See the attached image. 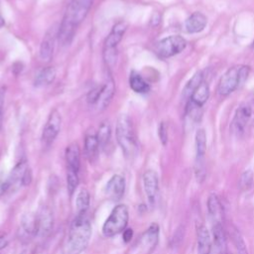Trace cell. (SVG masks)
<instances>
[{
    "mask_svg": "<svg viewBox=\"0 0 254 254\" xmlns=\"http://www.w3.org/2000/svg\"><path fill=\"white\" fill-rule=\"evenodd\" d=\"M93 0H71L66 8L62 24L59 27L58 39L61 46H67L71 43L76 28L85 19Z\"/></svg>",
    "mask_w": 254,
    "mask_h": 254,
    "instance_id": "cell-1",
    "label": "cell"
},
{
    "mask_svg": "<svg viewBox=\"0 0 254 254\" xmlns=\"http://www.w3.org/2000/svg\"><path fill=\"white\" fill-rule=\"evenodd\" d=\"M91 236V224L84 214H77L70 224L64 254H80L87 246Z\"/></svg>",
    "mask_w": 254,
    "mask_h": 254,
    "instance_id": "cell-2",
    "label": "cell"
},
{
    "mask_svg": "<svg viewBox=\"0 0 254 254\" xmlns=\"http://www.w3.org/2000/svg\"><path fill=\"white\" fill-rule=\"evenodd\" d=\"M116 139L124 155L128 158L137 151V140L131 119L126 114H121L116 123Z\"/></svg>",
    "mask_w": 254,
    "mask_h": 254,
    "instance_id": "cell-3",
    "label": "cell"
},
{
    "mask_svg": "<svg viewBox=\"0 0 254 254\" xmlns=\"http://www.w3.org/2000/svg\"><path fill=\"white\" fill-rule=\"evenodd\" d=\"M250 67L248 65H234L228 68L221 76L217 91L221 96H226L233 92L239 84L244 82L249 74Z\"/></svg>",
    "mask_w": 254,
    "mask_h": 254,
    "instance_id": "cell-4",
    "label": "cell"
},
{
    "mask_svg": "<svg viewBox=\"0 0 254 254\" xmlns=\"http://www.w3.org/2000/svg\"><path fill=\"white\" fill-rule=\"evenodd\" d=\"M129 219L128 208L125 204L115 206L109 217L103 224L102 232L105 236L111 237L125 230Z\"/></svg>",
    "mask_w": 254,
    "mask_h": 254,
    "instance_id": "cell-5",
    "label": "cell"
},
{
    "mask_svg": "<svg viewBox=\"0 0 254 254\" xmlns=\"http://www.w3.org/2000/svg\"><path fill=\"white\" fill-rule=\"evenodd\" d=\"M187 47V41L179 36H169L162 39L155 45V53L160 59H168L174 57L185 50Z\"/></svg>",
    "mask_w": 254,
    "mask_h": 254,
    "instance_id": "cell-6",
    "label": "cell"
},
{
    "mask_svg": "<svg viewBox=\"0 0 254 254\" xmlns=\"http://www.w3.org/2000/svg\"><path fill=\"white\" fill-rule=\"evenodd\" d=\"M206 151V134L203 129H198L195 133V163L194 174L196 181L202 183L205 179L204 155Z\"/></svg>",
    "mask_w": 254,
    "mask_h": 254,
    "instance_id": "cell-7",
    "label": "cell"
},
{
    "mask_svg": "<svg viewBox=\"0 0 254 254\" xmlns=\"http://www.w3.org/2000/svg\"><path fill=\"white\" fill-rule=\"evenodd\" d=\"M62 125V117L57 109H54L45 124L42 133V143L45 146H50L58 136Z\"/></svg>",
    "mask_w": 254,
    "mask_h": 254,
    "instance_id": "cell-8",
    "label": "cell"
},
{
    "mask_svg": "<svg viewBox=\"0 0 254 254\" xmlns=\"http://www.w3.org/2000/svg\"><path fill=\"white\" fill-rule=\"evenodd\" d=\"M143 184L148 201L151 205H154L159 190V180L157 173L153 170L146 171L143 175Z\"/></svg>",
    "mask_w": 254,
    "mask_h": 254,
    "instance_id": "cell-9",
    "label": "cell"
},
{
    "mask_svg": "<svg viewBox=\"0 0 254 254\" xmlns=\"http://www.w3.org/2000/svg\"><path fill=\"white\" fill-rule=\"evenodd\" d=\"M58 32H59V28H56L55 26H53L46 33L40 47V58L42 61L50 62L51 59L53 58L56 38H58Z\"/></svg>",
    "mask_w": 254,
    "mask_h": 254,
    "instance_id": "cell-10",
    "label": "cell"
},
{
    "mask_svg": "<svg viewBox=\"0 0 254 254\" xmlns=\"http://www.w3.org/2000/svg\"><path fill=\"white\" fill-rule=\"evenodd\" d=\"M36 235L46 236L53 228V213L47 206H42L36 213Z\"/></svg>",
    "mask_w": 254,
    "mask_h": 254,
    "instance_id": "cell-11",
    "label": "cell"
},
{
    "mask_svg": "<svg viewBox=\"0 0 254 254\" xmlns=\"http://www.w3.org/2000/svg\"><path fill=\"white\" fill-rule=\"evenodd\" d=\"M127 23L125 21L117 22L111 29L109 35L106 37L103 43V51L116 50L118 44L121 42L124 33L127 30Z\"/></svg>",
    "mask_w": 254,
    "mask_h": 254,
    "instance_id": "cell-12",
    "label": "cell"
},
{
    "mask_svg": "<svg viewBox=\"0 0 254 254\" xmlns=\"http://www.w3.org/2000/svg\"><path fill=\"white\" fill-rule=\"evenodd\" d=\"M251 107L246 104V103H243L241 104L236 112H235V115L233 117V120H232V123H231V129L233 132H235L236 134H241L243 133L250 117H251Z\"/></svg>",
    "mask_w": 254,
    "mask_h": 254,
    "instance_id": "cell-13",
    "label": "cell"
},
{
    "mask_svg": "<svg viewBox=\"0 0 254 254\" xmlns=\"http://www.w3.org/2000/svg\"><path fill=\"white\" fill-rule=\"evenodd\" d=\"M125 190V179L120 175H114L107 182L105 187L106 195L112 200H119Z\"/></svg>",
    "mask_w": 254,
    "mask_h": 254,
    "instance_id": "cell-14",
    "label": "cell"
},
{
    "mask_svg": "<svg viewBox=\"0 0 254 254\" xmlns=\"http://www.w3.org/2000/svg\"><path fill=\"white\" fill-rule=\"evenodd\" d=\"M114 91H115V85H114V81L112 78L108 79L101 88L100 94L97 98L96 103L94 104L97 108V110H104L108 104L110 103L113 95H114Z\"/></svg>",
    "mask_w": 254,
    "mask_h": 254,
    "instance_id": "cell-15",
    "label": "cell"
},
{
    "mask_svg": "<svg viewBox=\"0 0 254 254\" xmlns=\"http://www.w3.org/2000/svg\"><path fill=\"white\" fill-rule=\"evenodd\" d=\"M207 24L206 17L200 12H193L185 22L186 31L190 34L201 32Z\"/></svg>",
    "mask_w": 254,
    "mask_h": 254,
    "instance_id": "cell-16",
    "label": "cell"
},
{
    "mask_svg": "<svg viewBox=\"0 0 254 254\" xmlns=\"http://www.w3.org/2000/svg\"><path fill=\"white\" fill-rule=\"evenodd\" d=\"M65 161L67 170L78 173L80 167V150L76 143H71L65 150Z\"/></svg>",
    "mask_w": 254,
    "mask_h": 254,
    "instance_id": "cell-17",
    "label": "cell"
},
{
    "mask_svg": "<svg viewBox=\"0 0 254 254\" xmlns=\"http://www.w3.org/2000/svg\"><path fill=\"white\" fill-rule=\"evenodd\" d=\"M196 237L198 254H209L211 250V238L204 225H199L196 228Z\"/></svg>",
    "mask_w": 254,
    "mask_h": 254,
    "instance_id": "cell-18",
    "label": "cell"
},
{
    "mask_svg": "<svg viewBox=\"0 0 254 254\" xmlns=\"http://www.w3.org/2000/svg\"><path fill=\"white\" fill-rule=\"evenodd\" d=\"M98 150H99V143H98L96 133L93 131L88 132L85 135V139H84V152L87 159L90 162H93L94 160H96L98 155Z\"/></svg>",
    "mask_w": 254,
    "mask_h": 254,
    "instance_id": "cell-19",
    "label": "cell"
},
{
    "mask_svg": "<svg viewBox=\"0 0 254 254\" xmlns=\"http://www.w3.org/2000/svg\"><path fill=\"white\" fill-rule=\"evenodd\" d=\"M209 97V86L205 81H202L195 87L190 97V103L201 107Z\"/></svg>",
    "mask_w": 254,
    "mask_h": 254,
    "instance_id": "cell-20",
    "label": "cell"
},
{
    "mask_svg": "<svg viewBox=\"0 0 254 254\" xmlns=\"http://www.w3.org/2000/svg\"><path fill=\"white\" fill-rule=\"evenodd\" d=\"M212 234L214 238V243L216 248L221 254H226L227 251V241L224 229L220 222H215L212 226Z\"/></svg>",
    "mask_w": 254,
    "mask_h": 254,
    "instance_id": "cell-21",
    "label": "cell"
},
{
    "mask_svg": "<svg viewBox=\"0 0 254 254\" xmlns=\"http://www.w3.org/2000/svg\"><path fill=\"white\" fill-rule=\"evenodd\" d=\"M129 85L131 89L137 93H146L150 90V85L142 77V75L136 71H132L129 76Z\"/></svg>",
    "mask_w": 254,
    "mask_h": 254,
    "instance_id": "cell-22",
    "label": "cell"
},
{
    "mask_svg": "<svg viewBox=\"0 0 254 254\" xmlns=\"http://www.w3.org/2000/svg\"><path fill=\"white\" fill-rule=\"evenodd\" d=\"M56 69L53 66L44 67L35 78V86H46L51 84L56 78Z\"/></svg>",
    "mask_w": 254,
    "mask_h": 254,
    "instance_id": "cell-23",
    "label": "cell"
},
{
    "mask_svg": "<svg viewBox=\"0 0 254 254\" xmlns=\"http://www.w3.org/2000/svg\"><path fill=\"white\" fill-rule=\"evenodd\" d=\"M207 210L215 222H220L222 217V206L216 194L212 193L207 198Z\"/></svg>",
    "mask_w": 254,
    "mask_h": 254,
    "instance_id": "cell-24",
    "label": "cell"
},
{
    "mask_svg": "<svg viewBox=\"0 0 254 254\" xmlns=\"http://www.w3.org/2000/svg\"><path fill=\"white\" fill-rule=\"evenodd\" d=\"M96 135H97L99 147L105 148L109 144L110 138H111V127L108 121H104L100 124Z\"/></svg>",
    "mask_w": 254,
    "mask_h": 254,
    "instance_id": "cell-25",
    "label": "cell"
},
{
    "mask_svg": "<svg viewBox=\"0 0 254 254\" xmlns=\"http://www.w3.org/2000/svg\"><path fill=\"white\" fill-rule=\"evenodd\" d=\"M142 238V241L145 243V245L154 248L157 245L159 238V226L156 223H153L145 232Z\"/></svg>",
    "mask_w": 254,
    "mask_h": 254,
    "instance_id": "cell-26",
    "label": "cell"
},
{
    "mask_svg": "<svg viewBox=\"0 0 254 254\" xmlns=\"http://www.w3.org/2000/svg\"><path fill=\"white\" fill-rule=\"evenodd\" d=\"M89 192L87 190L82 189L79 190L77 196H76V208H77V214H84L89 206Z\"/></svg>",
    "mask_w": 254,
    "mask_h": 254,
    "instance_id": "cell-27",
    "label": "cell"
},
{
    "mask_svg": "<svg viewBox=\"0 0 254 254\" xmlns=\"http://www.w3.org/2000/svg\"><path fill=\"white\" fill-rule=\"evenodd\" d=\"M202 78H203V74L201 71H197L193 74V76L190 78V80L187 83V85L184 88L183 95L186 99H190V97L192 91L195 89V87L203 81Z\"/></svg>",
    "mask_w": 254,
    "mask_h": 254,
    "instance_id": "cell-28",
    "label": "cell"
},
{
    "mask_svg": "<svg viewBox=\"0 0 254 254\" xmlns=\"http://www.w3.org/2000/svg\"><path fill=\"white\" fill-rule=\"evenodd\" d=\"M230 236H231V239L233 241V244H234L238 254H248L246 244H245L241 234L239 233V231L235 227H233L230 230Z\"/></svg>",
    "mask_w": 254,
    "mask_h": 254,
    "instance_id": "cell-29",
    "label": "cell"
},
{
    "mask_svg": "<svg viewBox=\"0 0 254 254\" xmlns=\"http://www.w3.org/2000/svg\"><path fill=\"white\" fill-rule=\"evenodd\" d=\"M22 227L29 234H36L37 229V220L36 214L27 213L22 217Z\"/></svg>",
    "mask_w": 254,
    "mask_h": 254,
    "instance_id": "cell-30",
    "label": "cell"
},
{
    "mask_svg": "<svg viewBox=\"0 0 254 254\" xmlns=\"http://www.w3.org/2000/svg\"><path fill=\"white\" fill-rule=\"evenodd\" d=\"M253 184V172L251 170H247L242 173L239 179V188L242 190H248Z\"/></svg>",
    "mask_w": 254,
    "mask_h": 254,
    "instance_id": "cell-31",
    "label": "cell"
},
{
    "mask_svg": "<svg viewBox=\"0 0 254 254\" xmlns=\"http://www.w3.org/2000/svg\"><path fill=\"white\" fill-rule=\"evenodd\" d=\"M66 185H67V190H68L69 194L71 195L73 193V191L75 190L77 185H78V176H77L76 172L67 170Z\"/></svg>",
    "mask_w": 254,
    "mask_h": 254,
    "instance_id": "cell-32",
    "label": "cell"
},
{
    "mask_svg": "<svg viewBox=\"0 0 254 254\" xmlns=\"http://www.w3.org/2000/svg\"><path fill=\"white\" fill-rule=\"evenodd\" d=\"M158 135L161 140V143L163 145H166L168 142V131H167V126L165 122H161L159 129H158Z\"/></svg>",
    "mask_w": 254,
    "mask_h": 254,
    "instance_id": "cell-33",
    "label": "cell"
},
{
    "mask_svg": "<svg viewBox=\"0 0 254 254\" xmlns=\"http://www.w3.org/2000/svg\"><path fill=\"white\" fill-rule=\"evenodd\" d=\"M10 186H11V183L9 180V176L5 177L4 175L0 174V193L7 190Z\"/></svg>",
    "mask_w": 254,
    "mask_h": 254,
    "instance_id": "cell-34",
    "label": "cell"
},
{
    "mask_svg": "<svg viewBox=\"0 0 254 254\" xmlns=\"http://www.w3.org/2000/svg\"><path fill=\"white\" fill-rule=\"evenodd\" d=\"M5 94H6V88H5L4 86L0 87V128H1V126H2V118H3V106H4Z\"/></svg>",
    "mask_w": 254,
    "mask_h": 254,
    "instance_id": "cell-35",
    "label": "cell"
},
{
    "mask_svg": "<svg viewBox=\"0 0 254 254\" xmlns=\"http://www.w3.org/2000/svg\"><path fill=\"white\" fill-rule=\"evenodd\" d=\"M184 237V227L181 226L180 228L177 229L174 237H173V241H174V245H177L178 243H180L182 241Z\"/></svg>",
    "mask_w": 254,
    "mask_h": 254,
    "instance_id": "cell-36",
    "label": "cell"
},
{
    "mask_svg": "<svg viewBox=\"0 0 254 254\" xmlns=\"http://www.w3.org/2000/svg\"><path fill=\"white\" fill-rule=\"evenodd\" d=\"M31 181H32V173H31V170L28 168L26 171H25V173H24V175H23V178H22V185H24V186H28L30 183H31Z\"/></svg>",
    "mask_w": 254,
    "mask_h": 254,
    "instance_id": "cell-37",
    "label": "cell"
},
{
    "mask_svg": "<svg viewBox=\"0 0 254 254\" xmlns=\"http://www.w3.org/2000/svg\"><path fill=\"white\" fill-rule=\"evenodd\" d=\"M133 236V230L131 228H128V229H125L124 232H123V240L127 243L131 240Z\"/></svg>",
    "mask_w": 254,
    "mask_h": 254,
    "instance_id": "cell-38",
    "label": "cell"
},
{
    "mask_svg": "<svg viewBox=\"0 0 254 254\" xmlns=\"http://www.w3.org/2000/svg\"><path fill=\"white\" fill-rule=\"evenodd\" d=\"M8 245V240L5 236H0V249L5 248Z\"/></svg>",
    "mask_w": 254,
    "mask_h": 254,
    "instance_id": "cell-39",
    "label": "cell"
},
{
    "mask_svg": "<svg viewBox=\"0 0 254 254\" xmlns=\"http://www.w3.org/2000/svg\"><path fill=\"white\" fill-rule=\"evenodd\" d=\"M4 25V20H3V18H2V16L0 15V27H2Z\"/></svg>",
    "mask_w": 254,
    "mask_h": 254,
    "instance_id": "cell-40",
    "label": "cell"
},
{
    "mask_svg": "<svg viewBox=\"0 0 254 254\" xmlns=\"http://www.w3.org/2000/svg\"><path fill=\"white\" fill-rule=\"evenodd\" d=\"M252 48L254 49V42H253V45H252Z\"/></svg>",
    "mask_w": 254,
    "mask_h": 254,
    "instance_id": "cell-41",
    "label": "cell"
},
{
    "mask_svg": "<svg viewBox=\"0 0 254 254\" xmlns=\"http://www.w3.org/2000/svg\"><path fill=\"white\" fill-rule=\"evenodd\" d=\"M23 254H25V253H23Z\"/></svg>",
    "mask_w": 254,
    "mask_h": 254,
    "instance_id": "cell-42",
    "label": "cell"
}]
</instances>
